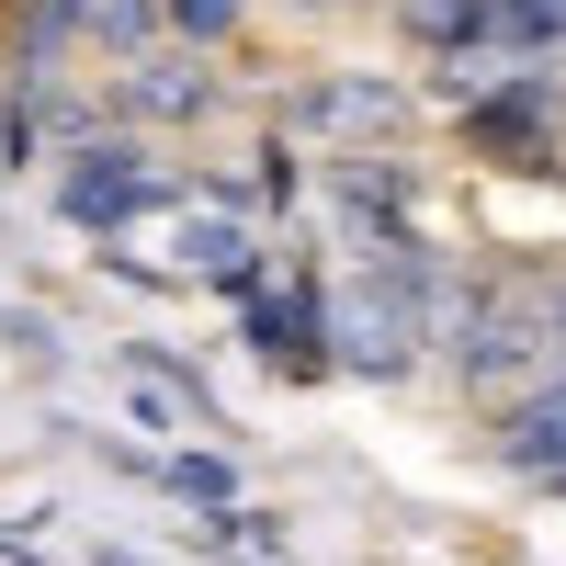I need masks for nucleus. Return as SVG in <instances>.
<instances>
[{
    "instance_id": "f257e3e1",
    "label": "nucleus",
    "mask_w": 566,
    "mask_h": 566,
    "mask_svg": "<svg viewBox=\"0 0 566 566\" xmlns=\"http://www.w3.org/2000/svg\"><path fill=\"white\" fill-rule=\"evenodd\" d=\"M442 363H453L464 397H499V408H522L533 386H555V306H544V283L464 272V295L442 317Z\"/></svg>"
},
{
    "instance_id": "f03ea898",
    "label": "nucleus",
    "mask_w": 566,
    "mask_h": 566,
    "mask_svg": "<svg viewBox=\"0 0 566 566\" xmlns=\"http://www.w3.org/2000/svg\"><path fill=\"white\" fill-rule=\"evenodd\" d=\"M170 205H193V193H181L136 136H103V148H80L57 170V216L80 227V239H125L136 216H170Z\"/></svg>"
},
{
    "instance_id": "7ed1b4c3",
    "label": "nucleus",
    "mask_w": 566,
    "mask_h": 566,
    "mask_svg": "<svg viewBox=\"0 0 566 566\" xmlns=\"http://www.w3.org/2000/svg\"><path fill=\"white\" fill-rule=\"evenodd\" d=\"M464 125V159H488V170H566V80H544V69H510L488 103H464L453 114Z\"/></svg>"
},
{
    "instance_id": "20e7f679",
    "label": "nucleus",
    "mask_w": 566,
    "mask_h": 566,
    "mask_svg": "<svg viewBox=\"0 0 566 566\" xmlns=\"http://www.w3.org/2000/svg\"><path fill=\"white\" fill-rule=\"evenodd\" d=\"M419 340H431V317H419L397 283H374V272H352V283H328V363L340 374H408L419 363Z\"/></svg>"
},
{
    "instance_id": "39448f33",
    "label": "nucleus",
    "mask_w": 566,
    "mask_h": 566,
    "mask_svg": "<svg viewBox=\"0 0 566 566\" xmlns=\"http://www.w3.org/2000/svg\"><path fill=\"white\" fill-rule=\"evenodd\" d=\"M239 328H250V352L283 374V386L328 374V283H317V272H283V283H272V295H261Z\"/></svg>"
},
{
    "instance_id": "423d86ee",
    "label": "nucleus",
    "mask_w": 566,
    "mask_h": 566,
    "mask_svg": "<svg viewBox=\"0 0 566 566\" xmlns=\"http://www.w3.org/2000/svg\"><path fill=\"white\" fill-rule=\"evenodd\" d=\"M205 114H216V69L193 45H159V57H136L114 80V136L125 125H205Z\"/></svg>"
},
{
    "instance_id": "0eeeda50",
    "label": "nucleus",
    "mask_w": 566,
    "mask_h": 566,
    "mask_svg": "<svg viewBox=\"0 0 566 566\" xmlns=\"http://www.w3.org/2000/svg\"><path fill=\"white\" fill-rule=\"evenodd\" d=\"M328 193H340L352 239H397V227H419V216H408V205H419V181H408L397 148H340V159H328Z\"/></svg>"
},
{
    "instance_id": "6e6552de",
    "label": "nucleus",
    "mask_w": 566,
    "mask_h": 566,
    "mask_svg": "<svg viewBox=\"0 0 566 566\" xmlns=\"http://www.w3.org/2000/svg\"><path fill=\"white\" fill-rule=\"evenodd\" d=\"M283 125H340V136H386L397 125V91L386 80H317V91H295V103H283Z\"/></svg>"
},
{
    "instance_id": "1a4fd4ad",
    "label": "nucleus",
    "mask_w": 566,
    "mask_h": 566,
    "mask_svg": "<svg viewBox=\"0 0 566 566\" xmlns=\"http://www.w3.org/2000/svg\"><path fill=\"white\" fill-rule=\"evenodd\" d=\"M159 34H170V0H80V45L114 57V69L159 57Z\"/></svg>"
},
{
    "instance_id": "9d476101",
    "label": "nucleus",
    "mask_w": 566,
    "mask_h": 566,
    "mask_svg": "<svg viewBox=\"0 0 566 566\" xmlns=\"http://www.w3.org/2000/svg\"><path fill=\"white\" fill-rule=\"evenodd\" d=\"M170 250H181V283H193V272H205V283H227V272H239V261H250L261 239H250V227L227 216V205H205V216L181 205V227H170Z\"/></svg>"
},
{
    "instance_id": "9b49d317",
    "label": "nucleus",
    "mask_w": 566,
    "mask_h": 566,
    "mask_svg": "<svg viewBox=\"0 0 566 566\" xmlns=\"http://www.w3.org/2000/svg\"><path fill=\"white\" fill-rule=\"evenodd\" d=\"M159 488H170V499H193L205 522H216V510H239V464L205 453V442H170V453H159Z\"/></svg>"
},
{
    "instance_id": "f8f14e48",
    "label": "nucleus",
    "mask_w": 566,
    "mask_h": 566,
    "mask_svg": "<svg viewBox=\"0 0 566 566\" xmlns=\"http://www.w3.org/2000/svg\"><path fill=\"white\" fill-rule=\"evenodd\" d=\"M499 57H510V69L566 57V0H510V12H499Z\"/></svg>"
},
{
    "instance_id": "ddd939ff",
    "label": "nucleus",
    "mask_w": 566,
    "mask_h": 566,
    "mask_svg": "<svg viewBox=\"0 0 566 566\" xmlns=\"http://www.w3.org/2000/svg\"><path fill=\"white\" fill-rule=\"evenodd\" d=\"M239 23H250V0H170V45H193V57H216Z\"/></svg>"
},
{
    "instance_id": "4468645a",
    "label": "nucleus",
    "mask_w": 566,
    "mask_h": 566,
    "mask_svg": "<svg viewBox=\"0 0 566 566\" xmlns=\"http://www.w3.org/2000/svg\"><path fill=\"white\" fill-rule=\"evenodd\" d=\"M250 159H261V170H250V193H261L272 216H295V193H306V170H295V148H283V136H261Z\"/></svg>"
},
{
    "instance_id": "2eb2a0df",
    "label": "nucleus",
    "mask_w": 566,
    "mask_h": 566,
    "mask_svg": "<svg viewBox=\"0 0 566 566\" xmlns=\"http://www.w3.org/2000/svg\"><path fill=\"white\" fill-rule=\"evenodd\" d=\"M205 533H216V544H250V555H283V510H250V499H239V510H216Z\"/></svg>"
},
{
    "instance_id": "dca6fc26",
    "label": "nucleus",
    "mask_w": 566,
    "mask_h": 566,
    "mask_svg": "<svg viewBox=\"0 0 566 566\" xmlns=\"http://www.w3.org/2000/svg\"><path fill=\"white\" fill-rule=\"evenodd\" d=\"M0 340H12V352H23V363H45V352H57V328H45V317H34V306H0Z\"/></svg>"
},
{
    "instance_id": "f3484780",
    "label": "nucleus",
    "mask_w": 566,
    "mask_h": 566,
    "mask_svg": "<svg viewBox=\"0 0 566 566\" xmlns=\"http://www.w3.org/2000/svg\"><path fill=\"white\" fill-rule=\"evenodd\" d=\"M91 566H148V555H136V544H103V555H91Z\"/></svg>"
}]
</instances>
